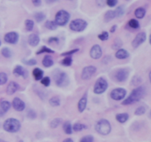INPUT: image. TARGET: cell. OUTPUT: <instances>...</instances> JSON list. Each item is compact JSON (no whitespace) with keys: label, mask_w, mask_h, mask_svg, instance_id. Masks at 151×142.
Segmentation results:
<instances>
[{"label":"cell","mask_w":151,"mask_h":142,"mask_svg":"<svg viewBox=\"0 0 151 142\" xmlns=\"http://www.w3.org/2000/svg\"><path fill=\"white\" fill-rule=\"evenodd\" d=\"M145 92L146 90L145 88V87H143V86H140V87H137V88L134 89V90L131 92V94L128 96V97H127L126 99L122 102V104L130 105L139 101L144 97L145 95Z\"/></svg>","instance_id":"6da1fadb"},{"label":"cell","mask_w":151,"mask_h":142,"mask_svg":"<svg viewBox=\"0 0 151 142\" xmlns=\"http://www.w3.org/2000/svg\"><path fill=\"white\" fill-rule=\"evenodd\" d=\"M3 128L6 132H8V133H16L20 130L21 124L16 118H7L3 124Z\"/></svg>","instance_id":"7a4b0ae2"},{"label":"cell","mask_w":151,"mask_h":142,"mask_svg":"<svg viewBox=\"0 0 151 142\" xmlns=\"http://www.w3.org/2000/svg\"><path fill=\"white\" fill-rule=\"evenodd\" d=\"M95 130L100 134L103 135H109L111 131V126L108 120L103 118V119L99 120L97 122Z\"/></svg>","instance_id":"3957f363"},{"label":"cell","mask_w":151,"mask_h":142,"mask_svg":"<svg viewBox=\"0 0 151 142\" xmlns=\"http://www.w3.org/2000/svg\"><path fill=\"white\" fill-rule=\"evenodd\" d=\"M54 81L57 86L60 87H64L69 84V78L65 72L58 71L54 75Z\"/></svg>","instance_id":"277c9868"},{"label":"cell","mask_w":151,"mask_h":142,"mask_svg":"<svg viewBox=\"0 0 151 142\" xmlns=\"http://www.w3.org/2000/svg\"><path fill=\"white\" fill-rule=\"evenodd\" d=\"M70 14L65 10H60L56 13L55 22L58 26H64L69 22Z\"/></svg>","instance_id":"5b68a950"},{"label":"cell","mask_w":151,"mask_h":142,"mask_svg":"<svg viewBox=\"0 0 151 142\" xmlns=\"http://www.w3.org/2000/svg\"><path fill=\"white\" fill-rule=\"evenodd\" d=\"M88 23L85 20L81 19H77L72 20L69 23V28L71 30L75 32H82L87 28Z\"/></svg>","instance_id":"8992f818"},{"label":"cell","mask_w":151,"mask_h":142,"mask_svg":"<svg viewBox=\"0 0 151 142\" xmlns=\"http://www.w3.org/2000/svg\"><path fill=\"white\" fill-rule=\"evenodd\" d=\"M108 87H109V84L106 79H105L103 77H100L96 81L95 84H94V93L97 95L103 94L106 91Z\"/></svg>","instance_id":"52a82bcc"},{"label":"cell","mask_w":151,"mask_h":142,"mask_svg":"<svg viewBox=\"0 0 151 142\" xmlns=\"http://www.w3.org/2000/svg\"><path fill=\"white\" fill-rule=\"evenodd\" d=\"M127 94V91L125 89L122 88V87H118L115 88L111 92L110 96L112 99L115 101H121L125 97Z\"/></svg>","instance_id":"ba28073f"},{"label":"cell","mask_w":151,"mask_h":142,"mask_svg":"<svg viewBox=\"0 0 151 142\" xmlns=\"http://www.w3.org/2000/svg\"><path fill=\"white\" fill-rule=\"evenodd\" d=\"M97 72V68L93 65L85 67L81 72V78L83 80H89Z\"/></svg>","instance_id":"9c48e42d"},{"label":"cell","mask_w":151,"mask_h":142,"mask_svg":"<svg viewBox=\"0 0 151 142\" xmlns=\"http://www.w3.org/2000/svg\"><path fill=\"white\" fill-rule=\"evenodd\" d=\"M129 76V70L127 68H121L117 70L114 74V78L119 82H123L126 81Z\"/></svg>","instance_id":"30bf717a"},{"label":"cell","mask_w":151,"mask_h":142,"mask_svg":"<svg viewBox=\"0 0 151 142\" xmlns=\"http://www.w3.org/2000/svg\"><path fill=\"white\" fill-rule=\"evenodd\" d=\"M146 38H147V35L145 32H140L136 36V37L134 38V39L132 41V46L134 48H137L138 47H139L142 44L145 42L146 41Z\"/></svg>","instance_id":"8fae6325"},{"label":"cell","mask_w":151,"mask_h":142,"mask_svg":"<svg viewBox=\"0 0 151 142\" xmlns=\"http://www.w3.org/2000/svg\"><path fill=\"white\" fill-rule=\"evenodd\" d=\"M19 34L16 32L14 31H12V32H9L5 34L4 37V40L6 43H8V44H16L19 41Z\"/></svg>","instance_id":"7c38bea8"},{"label":"cell","mask_w":151,"mask_h":142,"mask_svg":"<svg viewBox=\"0 0 151 142\" xmlns=\"http://www.w3.org/2000/svg\"><path fill=\"white\" fill-rule=\"evenodd\" d=\"M89 54L93 59H99L100 58H101L102 55H103V50H102L101 47L99 44H94V46L91 47Z\"/></svg>","instance_id":"4fadbf2b"},{"label":"cell","mask_w":151,"mask_h":142,"mask_svg":"<svg viewBox=\"0 0 151 142\" xmlns=\"http://www.w3.org/2000/svg\"><path fill=\"white\" fill-rule=\"evenodd\" d=\"M12 105H13V107L14 108L15 110L18 111V112H22L25 109V103L22 99L18 97L13 99Z\"/></svg>","instance_id":"5bb4252c"},{"label":"cell","mask_w":151,"mask_h":142,"mask_svg":"<svg viewBox=\"0 0 151 142\" xmlns=\"http://www.w3.org/2000/svg\"><path fill=\"white\" fill-rule=\"evenodd\" d=\"M13 73L15 76L19 77L22 76L24 78H27V77L28 76V72L26 70L24 67H22L20 65H17L16 66V67L14 68L13 71Z\"/></svg>","instance_id":"9a60e30c"},{"label":"cell","mask_w":151,"mask_h":142,"mask_svg":"<svg viewBox=\"0 0 151 142\" xmlns=\"http://www.w3.org/2000/svg\"><path fill=\"white\" fill-rule=\"evenodd\" d=\"M19 89V85L18 83L15 81H10L9 84L7 85V89H6V93L7 95H13L18 91Z\"/></svg>","instance_id":"2e32d148"},{"label":"cell","mask_w":151,"mask_h":142,"mask_svg":"<svg viewBox=\"0 0 151 142\" xmlns=\"http://www.w3.org/2000/svg\"><path fill=\"white\" fill-rule=\"evenodd\" d=\"M10 104L8 101H2L0 102V117L3 116L10 109Z\"/></svg>","instance_id":"e0dca14e"},{"label":"cell","mask_w":151,"mask_h":142,"mask_svg":"<svg viewBox=\"0 0 151 142\" xmlns=\"http://www.w3.org/2000/svg\"><path fill=\"white\" fill-rule=\"evenodd\" d=\"M40 42V37L37 34L32 33L28 37V44L32 47H36Z\"/></svg>","instance_id":"ac0fdd59"},{"label":"cell","mask_w":151,"mask_h":142,"mask_svg":"<svg viewBox=\"0 0 151 142\" xmlns=\"http://www.w3.org/2000/svg\"><path fill=\"white\" fill-rule=\"evenodd\" d=\"M87 105V93H86L82 98L79 100V102H78V110H79L80 112H83L86 108Z\"/></svg>","instance_id":"d6986e66"},{"label":"cell","mask_w":151,"mask_h":142,"mask_svg":"<svg viewBox=\"0 0 151 142\" xmlns=\"http://www.w3.org/2000/svg\"><path fill=\"white\" fill-rule=\"evenodd\" d=\"M116 59H125L129 57V53L125 49H119L115 54Z\"/></svg>","instance_id":"ffe728a7"},{"label":"cell","mask_w":151,"mask_h":142,"mask_svg":"<svg viewBox=\"0 0 151 142\" xmlns=\"http://www.w3.org/2000/svg\"><path fill=\"white\" fill-rule=\"evenodd\" d=\"M54 64V61H53L52 57L50 55H46L44 57L42 61V64L43 66L45 67H52Z\"/></svg>","instance_id":"44dd1931"},{"label":"cell","mask_w":151,"mask_h":142,"mask_svg":"<svg viewBox=\"0 0 151 142\" xmlns=\"http://www.w3.org/2000/svg\"><path fill=\"white\" fill-rule=\"evenodd\" d=\"M32 75H33L35 80H36V81H40V80L43 78L44 71L41 69H40V68L36 67L32 70Z\"/></svg>","instance_id":"7402d4cb"},{"label":"cell","mask_w":151,"mask_h":142,"mask_svg":"<svg viewBox=\"0 0 151 142\" xmlns=\"http://www.w3.org/2000/svg\"><path fill=\"white\" fill-rule=\"evenodd\" d=\"M116 17V13H115L114 10H108V11L105 13V16H104L105 21H106V22H110V21L113 20V19Z\"/></svg>","instance_id":"603a6c76"},{"label":"cell","mask_w":151,"mask_h":142,"mask_svg":"<svg viewBox=\"0 0 151 142\" xmlns=\"http://www.w3.org/2000/svg\"><path fill=\"white\" fill-rule=\"evenodd\" d=\"M128 118H129V115H128V113H125H125H118L116 115V121H119V123H122V124L126 122Z\"/></svg>","instance_id":"cb8c5ba5"},{"label":"cell","mask_w":151,"mask_h":142,"mask_svg":"<svg viewBox=\"0 0 151 142\" xmlns=\"http://www.w3.org/2000/svg\"><path fill=\"white\" fill-rule=\"evenodd\" d=\"M146 13V10L143 7H138L137 9H136L135 12H134V15H135L137 19H143L145 16Z\"/></svg>","instance_id":"d4e9b609"},{"label":"cell","mask_w":151,"mask_h":142,"mask_svg":"<svg viewBox=\"0 0 151 142\" xmlns=\"http://www.w3.org/2000/svg\"><path fill=\"white\" fill-rule=\"evenodd\" d=\"M63 130H64L65 133L66 134H68V135H70L72 133V124H71L70 122H69V121H66V122L63 124Z\"/></svg>","instance_id":"484cf974"},{"label":"cell","mask_w":151,"mask_h":142,"mask_svg":"<svg viewBox=\"0 0 151 142\" xmlns=\"http://www.w3.org/2000/svg\"><path fill=\"white\" fill-rule=\"evenodd\" d=\"M45 27L48 30H56L58 28L57 24L55 23V21H47L45 23Z\"/></svg>","instance_id":"4316f807"},{"label":"cell","mask_w":151,"mask_h":142,"mask_svg":"<svg viewBox=\"0 0 151 142\" xmlns=\"http://www.w3.org/2000/svg\"><path fill=\"white\" fill-rule=\"evenodd\" d=\"M49 103L51 106H58L60 105V100L58 96H53L49 101Z\"/></svg>","instance_id":"83f0119b"},{"label":"cell","mask_w":151,"mask_h":142,"mask_svg":"<svg viewBox=\"0 0 151 142\" xmlns=\"http://www.w3.org/2000/svg\"><path fill=\"white\" fill-rule=\"evenodd\" d=\"M34 18L37 22H41L46 19V15L42 12H38V13H35Z\"/></svg>","instance_id":"f1b7e54d"},{"label":"cell","mask_w":151,"mask_h":142,"mask_svg":"<svg viewBox=\"0 0 151 142\" xmlns=\"http://www.w3.org/2000/svg\"><path fill=\"white\" fill-rule=\"evenodd\" d=\"M87 126H86L85 124H81V123H76L73 125L72 127V130L75 132H80L81 130H84V129H86Z\"/></svg>","instance_id":"f546056e"},{"label":"cell","mask_w":151,"mask_h":142,"mask_svg":"<svg viewBox=\"0 0 151 142\" xmlns=\"http://www.w3.org/2000/svg\"><path fill=\"white\" fill-rule=\"evenodd\" d=\"M128 25H129L130 28H133V29H138L140 27L139 22L137 20V19H131V20L128 22Z\"/></svg>","instance_id":"4dcf8cb0"},{"label":"cell","mask_w":151,"mask_h":142,"mask_svg":"<svg viewBox=\"0 0 151 142\" xmlns=\"http://www.w3.org/2000/svg\"><path fill=\"white\" fill-rule=\"evenodd\" d=\"M54 53L55 51L52 50V49L49 48V47H46V46H43L41 49H40L38 51H37L36 54L37 55H39L41 54V53Z\"/></svg>","instance_id":"1f68e13d"},{"label":"cell","mask_w":151,"mask_h":142,"mask_svg":"<svg viewBox=\"0 0 151 142\" xmlns=\"http://www.w3.org/2000/svg\"><path fill=\"white\" fill-rule=\"evenodd\" d=\"M122 46V41H121L120 38H117L114 40V41L113 45H112V48H113L114 50H116V49L119 50V49L121 48Z\"/></svg>","instance_id":"d6a6232c"},{"label":"cell","mask_w":151,"mask_h":142,"mask_svg":"<svg viewBox=\"0 0 151 142\" xmlns=\"http://www.w3.org/2000/svg\"><path fill=\"white\" fill-rule=\"evenodd\" d=\"M1 53L4 58H10L12 56L11 50H10L8 47H4V48L1 49Z\"/></svg>","instance_id":"836d02e7"},{"label":"cell","mask_w":151,"mask_h":142,"mask_svg":"<svg viewBox=\"0 0 151 142\" xmlns=\"http://www.w3.org/2000/svg\"><path fill=\"white\" fill-rule=\"evenodd\" d=\"M25 27L28 31H32L34 28V22L31 19H27L25 21Z\"/></svg>","instance_id":"e575fe53"},{"label":"cell","mask_w":151,"mask_h":142,"mask_svg":"<svg viewBox=\"0 0 151 142\" xmlns=\"http://www.w3.org/2000/svg\"><path fill=\"white\" fill-rule=\"evenodd\" d=\"M72 59L71 56H66L65 59H63L62 60L61 64L65 67H69L72 65Z\"/></svg>","instance_id":"d590c367"},{"label":"cell","mask_w":151,"mask_h":142,"mask_svg":"<svg viewBox=\"0 0 151 142\" xmlns=\"http://www.w3.org/2000/svg\"><path fill=\"white\" fill-rule=\"evenodd\" d=\"M114 11L116 13V17H120L125 13V8H124L123 6H119V7H116Z\"/></svg>","instance_id":"8d00e7d4"},{"label":"cell","mask_w":151,"mask_h":142,"mask_svg":"<svg viewBox=\"0 0 151 142\" xmlns=\"http://www.w3.org/2000/svg\"><path fill=\"white\" fill-rule=\"evenodd\" d=\"M7 75L5 72H0V85L6 84L7 81Z\"/></svg>","instance_id":"74e56055"},{"label":"cell","mask_w":151,"mask_h":142,"mask_svg":"<svg viewBox=\"0 0 151 142\" xmlns=\"http://www.w3.org/2000/svg\"><path fill=\"white\" fill-rule=\"evenodd\" d=\"M146 112V107L144 106H140L135 110V115H142Z\"/></svg>","instance_id":"f35d334b"},{"label":"cell","mask_w":151,"mask_h":142,"mask_svg":"<svg viewBox=\"0 0 151 142\" xmlns=\"http://www.w3.org/2000/svg\"><path fill=\"white\" fill-rule=\"evenodd\" d=\"M97 37H98L99 39H100L101 41H106V40L109 38V34L107 31H103V33H101L100 34H99L98 36Z\"/></svg>","instance_id":"ab89813d"},{"label":"cell","mask_w":151,"mask_h":142,"mask_svg":"<svg viewBox=\"0 0 151 142\" xmlns=\"http://www.w3.org/2000/svg\"><path fill=\"white\" fill-rule=\"evenodd\" d=\"M61 122V119L60 118H55L52 121L50 122V127L52 128H56L57 127H58L59 124Z\"/></svg>","instance_id":"60d3db41"},{"label":"cell","mask_w":151,"mask_h":142,"mask_svg":"<svg viewBox=\"0 0 151 142\" xmlns=\"http://www.w3.org/2000/svg\"><path fill=\"white\" fill-rule=\"evenodd\" d=\"M50 82H51V80H50V78L48 76L44 77L41 79V83L45 87H49L50 84Z\"/></svg>","instance_id":"b9f144b4"},{"label":"cell","mask_w":151,"mask_h":142,"mask_svg":"<svg viewBox=\"0 0 151 142\" xmlns=\"http://www.w3.org/2000/svg\"><path fill=\"white\" fill-rule=\"evenodd\" d=\"M79 51V49L78 48H76V49H73V50H70V51H67V52H65V53H62L60 56H71L72 55L75 54V53H76L77 52Z\"/></svg>","instance_id":"7bdbcfd3"},{"label":"cell","mask_w":151,"mask_h":142,"mask_svg":"<svg viewBox=\"0 0 151 142\" xmlns=\"http://www.w3.org/2000/svg\"><path fill=\"white\" fill-rule=\"evenodd\" d=\"M80 142H94V138L91 135L83 136V137L81 139Z\"/></svg>","instance_id":"ee69618b"},{"label":"cell","mask_w":151,"mask_h":142,"mask_svg":"<svg viewBox=\"0 0 151 142\" xmlns=\"http://www.w3.org/2000/svg\"><path fill=\"white\" fill-rule=\"evenodd\" d=\"M23 62L27 65H29V66H33L37 64V62L35 61V59H31L29 60H23Z\"/></svg>","instance_id":"f6af8a7d"},{"label":"cell","mask_w":151,"mask_h":142,"mask_svg":"<svg viewBox=\"0 0 151 142\" xmlns=\"http://www.w3.org/2000/svg\"><path fill=\"white\" fill-rule=\"evenodd\" d=\"M118 2V0H106V3L109 7H114L116 5Z\"/></svg>","instance_id":"bcb514c9"},{"label":"cell","mask_w":151,"mask_h":142,"mask_svg":"<svg viewBox=\"0 0 151 142\" xmlns=\"http://www.w3.org/2000/svg\"><path fill=\"white\" fill-rule=\"evenodd\" d=\"M27 117L29 118H30V119H34V118H36V113H35V112L34 110L30 109V110H29L27 112Z\"/></svg>","instance_id":"7dc6e473"},{"label":"cell","mask_w":151,"mask_h":142,"mask_svg":"<svg viewBox=\"0 0 151 142\" xmlns=\"http://www.w3.org/2000/svg\"><path fill=\"white\" fill-rule=\"evenodd\" d=\"M95 1L97 6H99L100 7H104L105 4H106V0H95Z\"/></svg>","instance_id":"c3c4849f"},{"label":"cell","mask_w":151,"mask_h":142,"mask_svg":"<svg viewBox=\"0 0 151 142\" xmlns=\"http://www.w3.org/2000/svg\"><path fill=\"white\" fill-rule=\"evenodd\" d=\"M48 41L49 43H58L59 39L57 37H51L50 38H49Z\"/></svg>","instance_id":"681fc988"},{"label":"cell","mask_w":151,"mask_h":142,"mask_svg":"<svg viewBox=\"0 0 151 142\" xmlns=\"http://www.w3.org/2000/svg\"><path fill=\"white\" fill-rule=\"evenodd\" d=\"M32 2L35 7H38L41 4V0H32Z\"/></svg>","instance_id":"f907efd6"},{"label":"cell","mask_w":151,"mask_h":142,"mask_svg":"<svg viewBox=\"0 0 151 142\" xmlns=\"http://www.w3.org/2000/svg\"><path fill=\"white\" fill-rule=\"evenodd\" d=\"M116 28H117V26H116V25H114L113 26H112L111 28L110 32H111V33H114L115 31H116Z\"/></svg>","instance_id":"816d5d0a"},{"label":"cell","mask_w":151,"mask_h":142,"mask_svg":"<svg viewBox=\"0 0 151 142\" xmlns=\"http://www.w3.org/2000/svg\"><path fill=\"white\" fill-rule=\"evenodd\" d=\"M45 1L47 4H52V3H55L56 1H59V0H45Z\"/></svg>","instance_id":"f5cc1de1"},{"label":"cell","mask_w":151,"mask_h":142,"mask_svg":"<svg viewBox=\"0 0 151 142\" xmlns=\"http://www.w3.org/2000/svg\"><path fill=\"white\" fill-rule=\"evenodd\" d=\"M63 142H74V141H73V140H72V139L66 138V139H65V140L63 141Z\"/></svg>","instance_id":"db71d44e"},{"label":"cell","mask_w":151,"mask_h":142,"mask_svg":"<svg viewBox=\"0 0 151 142\" xmlns=\"http://www.w3.org/2000/svg\"><path fill=\"white\" fill-rule=\"evenodd\" d=\"M149 78H150V83H151V71H150V73H149Z\"/></svg>","instance_id":"11a10c76"},{"label":"cell","mask_w":151,"mask_h":142,"mask_svg":"<svg viewBox=\"0 0 151 142\" xmlns=\"http://www.w3.org/2000/svg\"><path fill=\"white\" fill-rule=\"evenodd\" d=\"M0 142H7V141H5L1 140V139H0Z\"/></svg>","instance_id":"9f6ffc18"},{"label":"cell","mask_w":151,"mask_h":142,"mask_svg":"<svg viewBox=\"0 0 151 142\" xmlns=\"http://www.w3.org/2000/svg\"><path fill=\"white\" fill-rule=\"evenodd\" d=\"M150 44H151V34H150Z\"/></svg>","instance_id":"6f0895ef"},{"label":"cell","mask_w":151,"mask_h":142,"mask_svg":"<svg viewBox=\"0 0 151 142\" xmlns=\"http://www.w3.org/2000/svg\"><path fill=\"white\" fill-rule=\"evenodd\" d=\"M149 115H150V118H151V110H150V114H149Z\"/></svg>","instance_id":"680465c9"},{"label":"cell","mask_w":151,"mask_h":142,"mask_svg":"<svg viewBox=\"0 0 151 142\" xmlns=\"http://www.w3.org/2000/svg\"><path fill=\"white\" fill-rule=\"evenodd\" d=\"M1 40H0V46H1Z\"/></svg>","instance_id":"91938a15"},{"label":"cell","mask_w":151,"mask_h":142,"mask_svg":"<svg viewBox=\"0 0 151 142\" xmlns=\"http://www.w3.org/2000/svg\"><path fill=\"white\" fill-rule=\"evenodd\" d=\"M19 142H23V141H19Z\"/></svg>","instance_id":"94428289"},{"label":"cell","mask_w":151,"mask_h":142,"mask_svg":"<svg viewBox=\"0 0 151 142\" xmlns=\"http://www.w3.org/2000/svg\"><path fill=\"white\" fill-rule=\"evenodd\" d=\"M126 1H129V0H126Z\"/></svg>","instance_id":"6125c7cd"},{"label":"cell","mask_w":151,"mask_h":142,"mask_svg":"<svg viewBox=\"0 0 151 142\" xmlns=\"http://www.w3.org/2000/svg\"><path fill=\"white\" fill-rule=\"evenodd\" d=\"M69 1H72V0H69Z\"/></svg>","instance_id":"be15d7a7"}]
</instances>
